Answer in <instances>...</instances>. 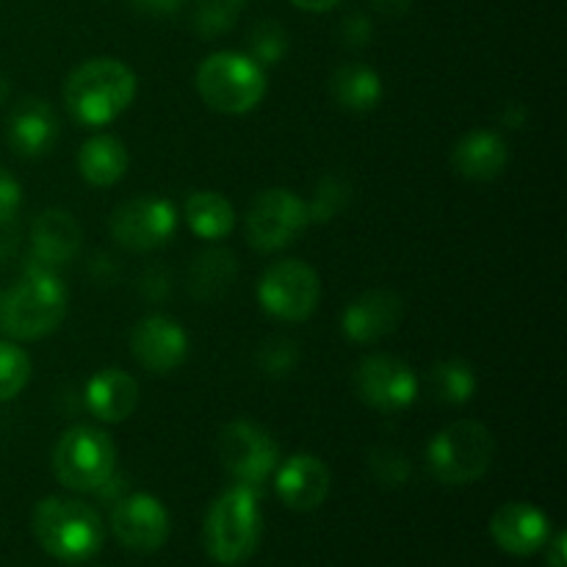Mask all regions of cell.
I'll use <instances>...</instances> for the list:
<instances>
[{
  "label": "cell",
  "mask_w": 567,
  "mask_h": 567,
  "mask_svg": "<svg viewBox=\"0 0 567 567\" xmlns=\"http://www.w3.org/2000/svg\"><path fill=\"white\" fill-rule=\"evenodd\" d=\"M136 97V75L120 59H89L64 81V103L72 120L86 127L111 125Z\"/></svg>",
  "instance_id": "6da1fadb"
},
{
  "label": "cell",
  "mask_w": 567,
  "mask_h": 567,
  "mask_svg": "<svg viewBox=\"0 0 567 567\" xmlns=\"http://www.w3.org/2000/svg\"><path fill=\"white\" fill-rule=\"evenodd\" d=\"M264 537L260 491L233 485L210 504L203 526V543L208 557L221 567H238L255 557Z\"/></svg>",
  "instance_id": "7a4b0ae2"
},
{
  "label": "cell",
  "mask_w": 567,
  "mask_h": 567,
  "mask_svg": "<svg viewBox=\"0 0 567 567\" xmlns=\"http://www.w3.org/2000/svg\"><path fill=\"white\" fill-rule=\"evenodd\" d=\"M31 529L39 546L53 559L78 565L92 559L103 548V518L92 504L81 498L48 496L33 507Z\"/></svg>",
  "instance_id": "3957f363"
},
{
  "label": "cell",
  "mask_w": 567,
  "mask_h": 567,
  "mask_svg": "<svg viewBox=\"0 0 567 567\" xmlns=\"http://www.w3.org/2000/svg\"><path fill=\"white\" fill-rule=\"evenodd\" d=\"M66 288L53 271L25 269L0 302V330L14 341H39L64 324Z\"/></svg>",
  "instance_id": "277c9868"
},
{
  "label": "cell",
  "mask_w": 567,
  "mask_h": 567,
  "mask_svg": "<svg viewBox=\"0 0 567 567\" xmlns=\"http://www.w3.org/2000/svg\"><path fill=\"white\" fill-rule=\"evenodd\" d=\"M197 92L219 114H249L266 97V70L247 53L219 50L199 64Z\"/></svg>",
  "instance_id": "5b68a950"
},
{
  "label": "cell",
  "mask_w": 567,
  "mask_h": 567,
  "mask_svg": "<svg viewBox=\"0 0 567 567\" xmlns=\"http://www.w3.org/2000/svg\"><path fill=\"white\" fill-rule=\"evenodd\" d=\"M496 457V437L480 421H454L426 446V465L441 485L457 487L482 480Z\"/></svg>",
  "instance_id": "8992f818"
},
{
  "label": "cell",
  "mask_w": 567,
  "mask_h": 567,
  "mask_svg": "<svg viewBox=\"0 0 567 567\" xmlns=\"http://www.w3.org/2000/svg\"><path fill=\"white\" fill-rule=\"evenodd\" d=\"M53 474L66 491L94 493L116 474V449L109 432L78 424L53 449Z\"/></svg>",
  "instance_id": "52a82bcc"
},
{
  "label": "cell",
  "mask_w": 567,
  "mask_h": 567,
  "mask_svg": "<svg viewBox=\"0 0 567 567\" xmlns=\"http://www.w3.org/2000/svg\"><path fill=\"white\" fill-rule=\"evenodd\" d=\"M216 454L221 468L227 471L236 485H247L260 491L280 465V446L269 430L247 419H236L225 424L216 437Z\"/></svg>",
  "instance_id": "ba28073f"
},
{
  "label": "cell",
  "mask_w": 567,
  "mask_h": 567,
  "mask_svg": "<svg viewBox=\"0 0 567 567\" xmlns=\"http://www.w3.org/2000/svg\"><path fill=\"white\" fill-rule=\"evenodd\" d=\"M321 299V280L305 260H277L258 282V302L280 321H305L313 316Z\"/></svg>",
  "instance_id": "9c48e42d"
},
{
  "label": "cell",
  "mask_w": 567,
  "mask_h": 567,
  "mask_svg": "<svg viewBox=\"0 0 567 567\" xmlns=\"http://www.w3.org/2000/svg\"><path fill=\"white\" fill-rule=\"evenodd\" d=\"M111 238L127 252H153L172 241L177 210L164 197H136L116 205L109 221Z\"/></svg>",
  "instance_id": "30bf717a"
},
{
  "label": "cell",
  "mask_w": 567,
  "mask_h": 567,
  "mask_svg": "<svg viewBox=\"0 0 567 567\" xmlns=\"http://www.w3.org/2000/svg\"><path fill=\"white\" fill-rule=\"evenodd\" d=\"M310 225L308 205L291 188H266L247 214V238L260 252L286 249Z\"/></svg>",
  "instance_id": "8fae6325"
},
{
  "label": "cell",
  "mask_w": 567,
  "mask_h": 567,
  "mask_svg": "<svg viewBox=\"0 0 567 567\" xmlns=\"http://www.w3.org/2000/svg\"><path fill=\"white\" fill-rule=\"evenodd\" d=\"M354 391L369 408L399 413L419 399V377L393 354H369L354 369Z\"/></svg>",
  "instance_id": "7c38bea8"
},
{
  "label": "cell",
  "mask_w": 567,
  "mask_h": 567,
  "mask_svg": "<svg viewBox=\"0 0 567 567\" xmlns=\"http://www.w3.org/2000/svg\"><path fill=\"white\" fill-rule=\"evenodd\" d=\"M111 532L131 551L153 554L169 540L172 520L158 498L150 493H133L122 496L111 509Z\"/></svg>",
  "instance_id": "4fadbf2b"
},
{
  "label": "cell",
  "mask_w": 567,
  "mask_h": 567,
  "mask_svg": "<svg viewBox=\"0 0 567 567\" xmlns=\"http://www.w3.org/2000/svg\"><path fill=\"white\" fill-rule=\"evenodd\" d=\"M131 352L150 374L161 377L181 369L188 358V336L169 316H144L131 336Z\"/></svg>",
  "instance_id": "5bb4252c"
},
{
  "label": "cell",
  "mask_w": 567,
  "mask_h": 567,
  "mask_svg": "<svg viewBox=\"0 0 567 567\" xmlns=\"http://www.w3.org/2000/svg\"><path fill=\"white\" fill-rule=\"evenodd\" d=\"M551 520L540 507L529 502H509L491 518V537L504 554L532 557L551 540Z\"/></svg>",
  "instance_id": "9a60e30c"
},
{
  "label": "cell",
  "mask_w": 567,
  "mask_h": 567,
  "mask_svg": "<svg viewBox=\"0 0 567 567\" xmlns=\"http://www.w3.org/2000/svg\"><path fill=\"white\" fill-rule=\"evenodd\" d=\"M275 487L288 509L313 513L330 496V468L316 454H293L277 465Z\"/></svg>",
  "instance_id": "2e32d148"
},
{
  "label": "cell",
  "mask_w": 567,
  "mask_h": 567,
  "mask_svg": "<svg viewBox=\"0 0 567 567\" xmlns=\"http://www.w3.org/2000/svg\"><path fill=\"white\" fill-rule=\"evenodd\" d=\"M81 225L70 210L48 208L37 216L31 230V260L25 269H44L53 271L59 266H66L75 260L81 249Z\"/></svg>",
  "instance_id": "e0dca14e"
},
{
  "label": "cell",
  "mask_w": 567,
  "mask_h": 567,
  "mask_svg": "<svg viewBox=\"0 0 567 567\" xmlns=\"http://www.w3.org/2000/svg\"><path fill=\"white\" fill-rule=\"evenodd\" d=\"M402 299L399 293L374 288L354 297L341 313V330L354 343H377L391 336L402 321Z\"/></svg>",
  "instance_id": "ac0fdd59"
},
{
  "label": "cell",
  "mask_w": 567,
  "mask_h": 567,
  "mask_svg": "<svg viewBox=\"0 0 567 567\" xmlns=\"http://www.w3.org/2000/svg\"><path fill=\"white\" fill-rule=\"evenodd\" d=\"M6 142L20 158H42L59 142V120L48 100L25 97L11 109Z\"/></svg>",
  "instance_id": "d6986e66"
},
{
  "label": "cell",
  "mask_w": 567,
  "mask_h": 567,
  "mask_svg": "<svg viewBox=\"0 0 567 567\" xmlns=\"http://www.w3.org/2000/svg\"><path fill=\"white\" fill-rule=\"evenodd\" d=\"M509 161L507 142L493 131H471L452 147V166L474 183L496 181Z\"/></svg>",
  "instance_id": "ffe728a7"
},
{
  "label": "cell",
  "mask_w": 567,
  "mask_h": 567,
  "mask_svg": "<svg viewBox=\"0 0 567 567\" xmlns=\"http://www.w3.org/2000/svg\"><path fill=\"white\" fill-rule=\"evenodd\" d=\"M86 408L103 424H120L138 408V382L122 369H103L89 380Z\"/></svg>",
  "instance_id": "44dd1931"
},
{
  "label": "cell",
  "mask_w": 567,
  "mask_h": 567,
  "mask_svg": "<svg viewBox=\"0 0 567 567\" xmlns=\"http://www.w3.org/2000/svg\"><path fill=\"white\" fill-rule=\"evenodd\" d=\"M78 172H81L83 181L89 186H114L125 177L127 164V147L116 136H109V133H97V136L86 138L83 147L78 150Z\"/></svg>",
  "instance_id": "7402d4cb"
},
{
  "label": "cell",
  "mask_w": 567,
  "mask_h": 567,
  "mask_svg": "<svg viewBox=\"0 0 567 567\" xmlns=\"http://www.w3.org/2000/svg\"><path fill=\"white\" fill-rule=\"evenodd\" d=\"M330 94L341 109L365 114L374 111L382 100V78L369 64H341L330 75Z\"/></svg>",
  "instance_id": "603a6c76"
},
{
  "label": "cell",
  "mask_w": 567,
  "mask_h": 567,
  "mask_svg": "<svg viewBox=\"0 0 567 567\" xmlns=\"http://www.w3.org/2000/svg\"><path fill=\"white\" fill-rule=\"evenodd\" d=\"M186 221L194 236L205 241H221L236 227V210L219 192H194L186 199Z\"/></svg>",
  "instance_id": "cb8c5ba5"
},
{
  "label": "cell",
  "mask_w": 567,
  "mask_h": 567,
  "mask_svg": "<svg viewBox=\"0 0 567 567\" xmlns=\"http://www.w3.org/2000/svg\"><path fill=\"white\" fill-rule=\"evenodd\" d=\"M476 385H480V380H476L474 365L460 358L441 360L430 371V388L437 402L443 404H454L457 408V404L471 402L476 393Z\"/></svg>",
  "instance_id": "d4e9b609"
},
{
  "label": "cell",
  "mask_w": 567,
  "mask_h": 567,
  "mask_svg": "<svg viewBox=\"0 0 567 567\" xmlns=\"http://www.w3.org/2000/svg\"><path fill=\"white\" fill-rule=\"evenodd\" d=\"M238 275L236 255L227 249H208L192 266V291L197 299H216L227 291L233 277Z\"/></svg>",
  "instance_id": "484cf974"
},
{
  "label": "cell",
  "mask_w": 567,
  "mask_h": 567,
  "mask_svg": "<svg viewBox=\"0 0 567 567\" xmlns=\"http://www.w3.org/2000/svg\"><path fill=\"white\" fill-rule=\"evenodd\" d=\"M349 203H352V183H349L347 177L330 172V175H324L319 183H316L313 197L305 199L310 225L332 221L343 208H349Z\"/></svg>",
  "instance_id": "4316f807"
},
{
  "label": "cell",
  "mask_w": 567,
  "mask_h": 567,
  "mask_svg": "<svg viewBox=\"0 0 567 567\" xmlns=\"http://www.w3.org/2000/svg\"><path fill=\"white\" fill-rule=\"evenodd\" d=\"M247 0H199L192 25L203 39H216L230 31L241 17Z\"/></svg>",
  "instance_id": "83f0119b"
},
{
  "label": "cell",
  "mask_w": 567,
  "mask_h": 567,
  "mask_svg": "<svg viewBox=\"0 0 567 567\" xmlns=\"http://www.w3.org/2000/svg\"><path fill=\"white\" fill-rule=\"evenodd\" d=\"M288 53V33L280 22L260 20L249 33V59L258 61L260 66H275L286 59Z\"/></svg>",
  "instance_id": "f1b7e54d"
},
{
  "label": "cell",
  "mask_w": 567,
  "mask_h": 567,
  "mask_svg": "<svg viewBox=\"0 0 567 567\" xmlns=\"http://www.w3.org/2000/svg\"><path fill=\"white\" fill-rule=\"evenodd\" d=\"M31 380V358L17 343L0 341V402L20 396Z\"/></svg>",
  "instance_id": "f546056e"
},
{
  "label": "cell",
  "mask_w": 567,
  "mask_h": 567,
  "mask_svg": "<svg viewBox=\"0 0 567 567\" xmlns=\"http://www.w3.org/2000/svg\"><path fill=\"white\" fill-rule=\"evenodd\" d=\"M255 363L271 380H280L288 377L299 363V347L286 336H275L266 343H260L258 352H255Z\"/></svg>",
  "instance_id": "4dcf8cb0"
},
{
  "label": "cell",
  "mask_w": 567,
  "mask_h": 567,
  "mask_svg": "<svg viewBox=\"0 0 567 567\" xmlns=\"http://www.w3.org/2000/svg\"><path fill=\"white\" fill-rule=\"evenodd\" d=\"M369 468H371V474H374V480L385 487L408 485L410 474H413V468H410V460L393 446L371 449Z\"/></svg>",
  "instance_id": "1f68e13d"
},
{
  "label": "cell",
  "mask_w": 567,
  "mask_h": 567,
  "mask_svg": "<svg viewBox=\"0 0 567 567\" xmlns=\"http://www.w3.org/2000/svg\"><path fill=\"white\" fill-rule=\"evenodd\" d=\"M338 37H341V42L347 44V48H365V44L371 42V37H374V25H371L369 17L354 11V14L343 17L341 20Z\"/></svg>",
  "instance_id": "d6a6232c"
},
{
  "label": "cell",
  "mask_w": 567,
  "mask_h": 567,
  "mask_svg": "<svg viewBox=\"0 0 567 567\" xmlns=\"http://www.w3.org/2000/svg\"><path fill=\"white\" fill-rule=\"evenodd\" d=\"M22 203V188L9 172L0 166V221H9L11 216H17Z\"/></svg>",
  "instance_id": "836d02e7"
},
{
  "label": "cell",
  "mask_w": 567,
  "mask_h": 567,
  "mask_svg": "<svg viewBox=\"0 0 567 567\" xmlns=\"http://www.w3.org/2000/svg\"><path fill=\"white\" fill-rule=\"evenodd\" d=\"M131 3H133V9L142 11V14L169 17V14H177L186 0H131Z\"/></svg>",
  "instance_id": "e575fe53"
},
{
  "label": "cell",
  "mask_w": 567,
  "mask_h": 567,
  "mask_svg": "<svg viewBox=\"0 0 567 567\" xmlns=\"http://www.w3.org/2000/svg\"><path fill=\"white\" fill-rule=\"evenodd\" d=\"M546 567H567L565 563V532L551 535L546 546Z\"/></svg>",
  "instance_id": "d590c367"
},
{
  "label": "cell",
  "mask_w": 567,
  "mask_h": 567,
  "mask_svg": "<svg viewBox=\"0 0 567 567\" xmlns=\"http://www.w3.org/2000/svg\"><path fill=\"white\" fill-rule=\"evenodd\" d=\"M371 6H374L380 14H388V17H402L404 11L410 9V3L413 0H369Z\"/></svg>",
  "instance_id": "8d00e7d4"
},
{
  "label": "cell",
  "mask_w": 567,
  "mask_h": 567,
  "mask_svg": "<svg viewBox=\"0 0 567 567\" xmlns=\"http://www.w3.org/2000/svg\"><path fill=\"white\" fill-rule=\"evenodd\" d=\"M502 122L507 127H513V131H518V127H524V122H526V109L520 103H509L507 109H504Z\"/></svg>",
  "instance_id": "74e56055"
},
{
  "label": "cell",
  "mask_w": 567,
  "mask_h": 567,
  "mask_svg": "<svg viewBox=\"0 0 567 567\" xmlns=\"http://www.w3.org/2000/svg\"><path fill=\"white\" fill-rule=\"evenodd\" d=\"M291 3L297 6V9L310 11V14H321V11L336 9V6L341 3V0H291Z\"/></svg>",
  "instance_id": "f35d334b"
},
{
  "label": "cell",
  "mask_w": 567,
  "mask_h": 567,
  "mask_svg": "<svg viewBox=\"0 0 567 567\" xmlns=\"http://www.w3.org/2000/svg\"><path fill=\"white\" fill-rule=\"evenodd\" d=\"M3 94H6V83L0 81V97H3Z\"/></svg>",
  "instance_id": "ab89813d"
}]
</instances>
